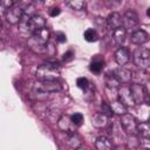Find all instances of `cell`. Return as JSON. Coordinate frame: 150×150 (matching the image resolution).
Here are the masks:
<instances>
[{"instance_id": "cell-21", "label": "cell", "mask_w": 150, "mask_h": 150, "mask_svg": "<svg viewBox=\"0 0 150 150\" xmlns=\"http://www.w3.org/2000/svg\"><path fill=\"white\" fill-rule=\"evenodd\" d=\"M137 134L143 137L150 139V122H141L137 124Z\"/></svg>"}, {"instance_id": "cell-5", "label": "cell", "mask_w": 150, "mask_h": 150, "mask_svg": "<svg viewBox=\"0 0 150 150\" xmlns=\"http://www.w3.org/2000/svg\"><path fill=\"white\" fill-rule=\"evenodd\" d=\"M29 5V4H28ZM27 5V6H28ZM27 6H22V5H19V4H15L13 7H11L8 11L5 12V18L7 20L8 23L11 25H16V23H20L23 14H25V11L27 8Z\"/></svg>"}, {"instance_id": "cell-18", "label": "cell", "mask_w": 150, "mask_h": 150, "mask_svg": "<svg viewBox=\"0 0 150 150\" xmlns=\"http://www.w3.org/2000/svg\"><path fill=\"white\" fill-rule=\"evenodd\" d=\"M103 68H104V60L101 59L98 55H96V57L93 59V61L89 64L90 71L91 73H95V74H100Z\"/></svg>"}, {"instance_id": "cell-22", "label": "cell", "mask_w": 150, "mask_h": 150, "mask_svg": "<svg viewBox=\"0 0 150 150\" xmlns=\"http://www.w3.org/2000/svg\"><path fill=\"white\" fill-rule=\"evenodd\" d=\"M110 108H111L112 114L122 115V116H123L124 114H127V107H125L123 103H121L118 100L112 101V102L110 103Z\"/></svg>"}, {"instance_id": "cell-19", "label": "cell", "mask_w": 150, "mask_h": 150, "mask_svg": "<svg viewBox=\"0 0 150 150\" xmlns=\"http://www.w3.org/2000/svg\"><path fill=\"white\" fill-rule=\"evenodd\" d=\"M107 122H108V117L104 114H102V112H96L91 117V123L96 128H103V127H105L107 125Z\"/></svg>"}, {"instance_id": "cell-15", "label": "cell", "mask_w": 150, "mask_h": 150, "mask_svg": "<svg viewBox=\"0 0 150 150\" xmlns=\"http://www.w3.org/2000/svg\"><path fill=\"white\" fill-rule=\"evenodd\" d=\"M125 38H127V29L124 28V26H121L115 30H112V39L117 46H122L123 42L125 41Z\"/></svg>"}, {"instance_id": "cell-17", "label": "cell", "mask_w": 150, "mask_h": 150, "mask_svg": "<svg viewBox=\"0 0 150 150\" xmlns=\"http://www.w3.org/2000/svg\"><path fill=\"white\" fill-rule=\"evenodd\" d=\"M132 81L136 84H142L144 86V83H146L149 81V75L144 69H139L135 73H132Z\"/></svg>"}, {"instance_id": "cell-14", "label": "cell", "mask_w": 150, "mask_h": 150, "mask_svg": "<svg viewBox=\"0 0 150 150\" xmlns=\"http://www.w3.org/2000/svg\"><path fill=\"white\" fill-rule=\"evenodd\" d=\"M148 40H149V35H148V33H146L145 30H143V29H136V30H134V32L131 33V36H130L131 43L138 45V46L145 43Z\"/></svg>"}, {"instance_id": "cell-32", "label": "cell", "mask_w": 150, "mask_h": 150, "mask_svg": "<svg viewBox=\"0 0 150 150\" xmlns=\"http://www.w3.org/2000/svg\"><path fill=\"white\" fill-rule=\"evenodd\" d=\"M71 57H73V50H68L67 53H64L63 54V60L64 61H69V60H71Z\"/></svg>"}, {"instance_id": "cell-16", "label": "cell", "mask_w": 150, "mask_h": 150, "mask_svg": "<svg viewBox=\"0 0 150 150\" xmlns=\"http://www.w3.org/2000/svg\"><path fill=\"white\" fill-rule=\"evenodd\" d=\"M95 146L97 150H112V143L105 136L97 137L95 141Z\"/></svg>"}, {"instance_id": "cell-7", "label": "cell", "mask_w": 150, "mask_h": 150, "mask_svg": "<svg viewBox=\"0 0 150 150\" xmlns=\"http://www.w3.org/2000/svg\"><path fill=\"white\" fill-rule=\"evenodd\" d=\"M120 122H121V127L124 129V131L127 134L132 135V134H136L137 132V124L138 123L136 122V120H135V117L132 115L124 114L122 116V118H121Z\"/></svg>"}, {"instance_id": "cell-35", "label": "cell", "mask_w": 150, "mask_h": 150, "mask_svg": "<svg viewBox=\"0 0 150 150\" xmlns=\"http://www.w3.org/2000/svg\"><path fill=\"white\" fill-rule=\"evenodd\" d=\"M139 150H150L149 148H142V149H139Z\"/></svg>"}, {"instance_id": "cell-6", "label": "cell", "mask_w": 150, "mask_h": 150, "mask_svg": "<svg viewBox=\"0 0 150 150\" xmlns=\"http://www.w3.org/2000/svg\"><path fill=\"white\" fill-rule=\"evenodd\" d=\"M118 101L123 103L125 107H132L136 104L134 96L131 94V89L129 86H121L118 87Z\"/></svg>"}, {"instance_id": "cell-23", "label": "cell", "mask_w": 150, "mask_h": 150, "mask_svg": "<svg viewBox=\"0 0 150 150\" xmlns=\"http://www.w3.org/2000/svg\"><path fill=\"white\" fill-rule=\"evenodd\" d=\"M83 38L88 42H95V41L98 40V34H97V32L94 28H88V29L84 30Z\"/></svg>"}, {"instance_id": "cell-25", "label": "cell", "mask_w": 150, "mask_h": 150, "mask_svg": "<svg viewBox=\"0 0 150 150\" xmlns=\"http://www.w3.org/2000/svg\"><path fill=\"white\" fill-rule=\"evenodd\" d=\"M105 83H107V86L110 87V88H117V87L120 86V82L117 81V79H116L112 74H109V75L107 76Z\"/></svg>"}, {"instance_id": "cell-9", "label": "cell", "mask_w": 150, "mask_h": 150, "mask_svg": "<svg viewBox=\"0 0 150 150\" xmlns=\"http://www.w3.org/2000/svg\"><path fill=\"white\" fill-rule=\"evenodd\" d=\"M57 125L60 128V130H62L66 134H70V132H75V128L76 125L73 123L71 117L69 115H62L59 121H57Z\"/></svg>"}, {"instance_id": "cell-12", "label": "cell", "mask_w": 150, "mask_h": 150, "mask_svg": "<svg viewBox=\"0 0 150 150\" xmlns=\"http://www.w3.org/2000/svg\"><path fill=\"white\" fill-rule=\"evenodd\" d=\"M112 75L117 79V81L120 83H129L131 80H132V73L124 68V67H120V68H116L114 71H112Z\"/></svg>"}, {"instance_id": "cell-29", "label": "cell", "mask_w": 150, "mask_h": 150, "mask_svg": "<svg viewBox=\"0 0 150 150\" xmlns=\"http://www.w3.org/2000/svg\"><path fill=\"white\" fill-rule=\"evenodd\" d=\"M15 4H16V2H15V1H13V0H2L0 5H1V8L6 12V11H8L11 7H13Z\"/></svg>"}, {"instance_id": "cell-34", "label": "cell", "mask_w": 150, "mask_h": 150, "mask_svg": "<svg viewBox=\"0 0 150 150\" xmlns=\"http://www.w3.org/2000/svg\"><path fill=\"white\" fill-rule=\"evenodd\" d=\"M75 150H86V149H84V148H82V146H81V148H77V149H75Z\"/></svg>"}, {"instance_id": "cell-20", "label": "cell", "mask_w": 150, "mask_h": 150, "mask_svg": "<svg viewBox=\"0 0 150 150\" xmlns=\"http://www.w3.org/2000/svg\"><path fill=\"white\" fill-rule=\"evenodd\" d=\"M67 144H68L70 148H73V149L81 148V144H82L81 137H80L76 132L67 134Z\"/></svg>"}, {"instance_id": "cell-26", "label": "cell", "mask_w": 150, "mask_h": 150, "mask_svg": "<svg viewBox=\"0 0 150 150\" xmlns=\"http://www.w3.org/2000/svg\"><path fill=\"white\" fill-rule=\"evenodd\" d=\"M76 84H77V87H79L80 89L86 90V89L88 88L89 81H88V79H86V77H79V79L76 80Z\"/></svg>"}, {"instance_id": "cell-8", "label": "cell", "mask_w": 150, "mask_h": 150, "mask_svg": "<svg viewBox=\"0 0 150 150\" xmlns=\"http://www.w3.org/2000/svg\"><path fill=\"white\" fill-rule=\"evenodd\" d=\"M130 89H131V94L134 96V100L136 103H143L146 101L148 98V93L145 90V87L142 86V84H131L130 86Z\"/></svg>"}, {"instance_id": "cell-4", "label": "cell", "mask_w": 150, "mask_h": 150, "mask_svg": "<svg viewBox=\"0 0 150 150\" xmlns=\"http://www.w3.org/2000/svg\"><path fill=\"white\" fill-rule=\"evenodd\" d=\"M134 63L139 68V69H148L150 68V49L139 47L137 48L134 54H132Z\"/></svg>"}, {"instance_id": "cell-3", "label": "cell", "mask_w": 150, "mask_h": 150, "mask_svg": "<svg viewBox=\"0 0 150 150\" xmlns=\"http://www.w3.org/2000/svg\"><path fill=\"white\" fill-rule=\"evenodd\" d=\"M61 90V84L57 81H36L33 84V91L35 94H49Z\"/></svg>"}, {"instance_id": "cell-33", "label": "cell", "mask_w": 150, "mask_h": 150, "mask_svg": "<svg viewBox=\"0 0 150 150\" xmlns=\"http://www.w3.org/2000/svg\"><path fill=\"white\" fill-rule=\"evenodd\" d=\"M146 15H148V16L150 18V7H149V8L146 9Z\"/></svg>"}, {"instance_id": "cell-24", "label": "cell", "mask_w": 150, "mask_h": 150, "mask_svg": "<svg viewBox=\"0 0 150 150\" xmlns=\"http://www.w3.org/2000/svg\"><path fill=\"white\" fill-rule=\"evenodd\" d=\"M68 7H70L74 11H82L86 8V1L82 0H73V1H68L66 4Z\"/></svg>"}, {"instance_id": "cell-30", "label": "cell", "mask_w": 150, "mask_h": 150, "mask_svg": "<svg viewBox=\"0 0 150 150\" xmlns=\"http://www.w3.org/2000/svg\"><path fill=\"white\" fill-rule=\"evenodd\" d=\"M60 13H61V9H60L59 7H53V8L49 9V15L53 16V18L56 16V15H59Z\"/></svg>"}, {"instance_id": "cell-10", "label": "cell", "mask_w": 150, "mask_h": 150, "mask_svg": "<svg viewBox=\"0 0 150 150\" xmlns=\"http://www.w3.org/2000/svg\"><path fill=\"white\" fill-rule=\"evenodd\" d=\"M130 57H131V54H130V50L127 47H120L115 52V61L121 67L125 66L130 61Z\"/></svg>"}, {"instance_id": "cell-1", "label": "cell", "mask_w": 150, "mask_h": 150, "mask_svg": "<svg viewBox=\"0 0 150 150\" xmlns=\"http://www.w3.org/2000/svg\"><path fill=\"white\" fill-rule=\"evenodd\" d=\"M49 40V30L47 28H43L36 33H34L29 40H28V46L29 48L39 54H43L47 52V43Z\"/></svg>"}, {"instance_id": "cell-13", "label": "cell", "mask_w": 150, "mask_h": 150, "mask_svg": "<svg viewBox=\"0 0 150 150\" xmlns=\"http://www.w3.org/2000/svg\"><path fill=\"white\" fill-rule=\"evenodd\" d=\"M107 25L111 30H115L116 28L123 26V16L117 12H112L107 18Z\"/></svg>"}, {"instance_id": "cell-11", "label": "cell", "mask_w": 150, "mask_h": 150, "mask_svg": "<svg viewBox=\"0 0 150 150\" xmlns=\"http://www.w3.org/2000/svg\"><path fill=\"white\" fill-rule=\"evenodd\" d=\"M123 26L124 28H130V29H134L138 26V16L136 14V12L134 11H127L123 15Z\"/></svg>"}, {"instance_id": "cell-2", "label": "cell", "mask_w": 150, "mask_h": 150, "mask_svg": "<svg viewBox=\"0 0 150 150\" xmlns=\"http://www.w3.org/2000/svg\"><path fill=\"white\" fill-rule=\"evenodd\" d=\"M35 76L39 81H56L60 77V69L56 63L47 62L36 69Z\"/></svg>"}, {"instance_id": "cell-28", "label": "cell", "mask_w": 150, "mask_h": 150, "mask_svg": "<svg viewBox=\"0 0 150 150\" xmlns=\"http://www.w3.org/2000/svg\"><path fill=\"white\" fill-rule=\"evenodd\" d=\"M101 109H102V114H104L107 117H110L111 115H112V111H111V108H110V105H108L105 102H102V104H101Z\"/></svg>"}, {"instance_id": "cell-31", "label": "cell", "mask_w": 150, "mask_h": 150, "mask_svg": "<svg viewBox=\"0 0 150 150\" xmlns=\"http://www.w3.org/2000/svg\"><path fill=\"white\" fill-rule=\"evenodd\" d=\"M56 41H57V42H60V43L64 42V41H66V35H64L63 33H61V32L56 33Z\"/></svg>"}, {"instance_id": "cell-27", "label": "cell", "mask_w": 150, "mask_h": 150, "mask_svg": "<svg viewBox=\"0 0 150 150\" xmlns=\"http://www.w3.org/2000/svg\"><path fill=\"white\" fill-rule=\"evenodd\" d=\"M70 117H71L73 123H74L76 127H79V125L83 122V116H82V114H80V112H75V114H73Z\"/></svg>"}]
</instances>
